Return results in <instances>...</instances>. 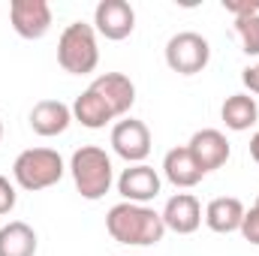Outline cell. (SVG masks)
Instances as JSON below:
<instances>
[{
    "label": "cell",
    "instance_id": "obj_8",
    "mask_svg": "<svg viewBox=\"0 0 259 256\" xmlns=\"http://www.w3.org/2000/svg\"><path fill=\"white\" fill-rule=\"evenodd\" d=\"M112 148L121 160H127L130 166L145 163V157L151 154V130L145 121L124 118L112 127Z\"/></svg>",
    "mask_w": 259,
    "mask_h": 256
},
{
    "label": "cell",
    "instance_id": "obj_18",
    "mask_svg": "<svg viewBox=\"0 0 259 256\" xmlns=\"http://www.w3.org/2000/svg\"><path fill=\"white\" fill-rule=\"evenodd\" d=\"M72 121H78L81 127H88V130H103L106 124L115 121V115H112L109 106L88 88V91H81V94L75 97V103H72Z\"/></svg>",
    "mask_w": 259,
    "mask_h": 256
},
{
    "label": "cell",
    "instance_id": "obj_14",
    "mask_svg": "<svg viewBox=\"0 0 259 256\" xmlns=\"http://www.w3.org/2000/svg\"><path fill=\"white\" fill-rule=\"evenodd\" d=\"M244 211H247V208L241 205V199H235V196H217V199H211L208 208H205V223H208L211 232L229 235V232H238V229H241Z\"/></svg>",
    "mask_w": 259,
    "mask_h": 256
},
{
    "label": "cell",
    "instance_id": "obj_20",
    "mask_svg": "<svg viewBox=\"0 0 259 256\" xmlns=\"http://www.w3.org/2000/svg\"><path fill=\"white\" fill-rule=\"evenodd\" d=\"M241 238L247 241V244H253L259 247V211L256 208H250V211H244V220H241Z\"/></svg>",
    "mask_w": 259,
    "mask_h": 256
},
{
    "label": "cell",
    "instance_id": "obj_5",
    "mask_svg": "<svg viewBox=\"0 0 259 256\" xmlns=\"http://www.w3.org/2000/svg\"><path fill=\"white\" fill-rule=\"evenodd\" d=\"M211 61V46L202 33L196 30H181L166 42V64L178 75H196Z\"/></svg>",
    "mask_w": 259,
    "mask_h": 256
},
{
    "label": "cell",
    "instance_id": "obj_9",
    "mask_svg": "<svg viewBox=\"0 0 259 256\" xmlns=\"http://www.w3.org/2000/svg\"><path fill=\"white\" fill-rule=\"evenodd\" d=\"M187 151H190V157L196 160V166L208 175V172L226 166V160H229V154H232V145H229V139H226L220 130L208 127V130H196L193 136H190Z\"/></svg>",
    "mask_w": 259,
    "mask_h": 256
},
{
    "label": "cell",
    "instance_id": "obj_19",
    "mask_svg": "<svg viewBox=\"0 0 259 256\" xmlns=\"http://www.w3.org/2000/svg\"><path fill=\"white\" fill-rule=\"evenodd\" d=\"M235 33L241 39V52L259 58V12H247L235 18Z\"/></svg>",
    "mask_w": 259,
    "mask_h": 256
},
{
    "label": "cell",
    "instance_id": "obj_13",
    "mask_svg": "<svg viewBox=\"0 0 259 256\" xmlns=\"http://www.w3.org/2000/svg\"><path fill=\"white\" fill-rule=\"evenodd\" d=\"M69 124H72V106H66L61 100H39L30 109V130L42 139L66 133Z\"/></svg>",
    "mask_w": 259,
    "mask_h": 256
},
{
    "label": "cell",
    "instance_id": "obj_3",
    "mask_svg": "<svg viewBox=\"0 0 259 256\" xmlns=\"http://www.w3.org/2000/svg\"><path fill=\"white\" fill-rule=\"evenodd\" d=\"M66 166L64 157L52 148H27L15 157L12 163V178L21 190L36 193V190H49L64 178Z\"/></svg>",
    "mask_w": 259,
    "mask_h": 256
},
{
    "label": "cell",
    "instance_id": "obj_10",
    "mask_svg": "<svg viewBox=\"0 0 259 256\" xmlns=\"http://www.w3.org/2000/svg\"><path fill=\"white\" fill-rule=\"evenodd\" d=\"M88 88L109 106V112L115 118H124L130 109H133V103H136V84L130 81L124 72H103Z\"/></svg>",
    "mask_w": 259,
    "mask_h": 256
},
{
    "label": "cell",
    "instance_id": "obj_22",
    "mask_svg": "<svg viewBox=\"0 0 259 256\" xmlns=\"http://www.w3.org/2000/svg\"><path fill=\"white\" fill-rule=\"evenodd\" d=\"M241 81H244V88H247L250 94H259V64L247 66V69L241 72Z\"/></svg>",
    "mask_w": 259,
    "mask_h": 256
},
{
    "label": "cell",
    "instance_id": "obj_17",
    "mask_svg": "<svg viewBox=\"0 0 259 256\" xmlns=\"http://www.w3.org/2000/svg\"><path fill=\"white\" fill-rule=\"evenodd\" d=\"M39 238L24 220H12L0 229V256H36Z\"/></svg>",
    "mask_w": 259,
    "mask_h": 256
},
{
    "label": "cell",
    "instance_id": "obj_1",
    "mask_svg": "<svg viewBox=\"0 0 259 256\" xmlns=\"http://www.w3.org/2000/svg\"><path fill=\"white\" fill-rule=\"evenodd\" d=\"M106 232L127 247H151L160 244L166 235L160 211L148 205H133V202H118L106 214Z\"/></svg>",
    "mask_w": 259,
    "mask_h": 256
},
{
    "label": "cell",
    "instance_id": "obj_23",
    "mask_svg": "<svg viewBox=\"0 0 259 256\" xmlns=\"http://www.w3.org/2000/svg\"><path fill=\"white\" fill-rule=\"evenodd\" d=\"M250 157H253V163L259 166V133H253V139H250Z\"/></svg>",
    "mask_w": 259,
    "mask_h": 256
},
{
    "label": "cell",
    "instance_id": "obj_7",
    "mask_svg": "<svg viewBox=\"0 0 259 256\" xmlns=\"http://www.w3.org/2000/svg\"><path fill=\"white\" fill-rule=\"evenodd\" d=\"M9 21L21 39H42L52 30V6L46 0H12Z\"/></svg>",
    "mask_w": 259,
    "mask_h": 256
},
{
    "label": "cell",
    "instance_id": "obj_21",
    "mask_svg": "<svg viewBox=\"0 0 259 256\" xmlns=\"http://www.w3.org/2000/svg\"><path fill=\"white\" fill-rule=\"evenodd\" d=\"M15 202H18L15 187L9 184V178H3V175H0V214H9V211L15 208Z\"/></svg>",
    "mask_w": 259,
    "mask_h": 256
},
{
    "label": "cell",
    "instance_id": "obj_6",
    "mask_svg": "<svg viewBox=\"0 0 259 256\" xmlns=\"http://www.w3.org/2000/svg\"><path fill=\"white\" fill-rule=\"evenodd\" d=\"M94 30L112 42L127 39L136 30V9L127 0H100L94 9Z\"/></svg>",
    "mask_w": 259,
    "mask_h": 256
},
{
    "label": "cell",
    "instance_id": "obj_2",
    "mask_svg": "<svg viewBox=\"0 0 259 256\" xmlns=\"http://www.w3.org/2000/svg\"><path fill=\"white\" fill-rule=\"evenodd\" d=\"M69 172H72V181H75V190L81 193V199L88 202H97L103 199L112 181H115V169H112V157L97 148V145H81L72 160H69Z\"/></svg>",
    "mask_w": 259,
    "mask_h": 256
},
{
    "label": "cell",
    "instance_id": "obj_15",
    "mask_svg": "<svg viewBox=\"0 0 259 256\" xmlns=\"http://www.w3.org/2000/svg\"><path fill=\"white\" fill-rule=\"evenodd\" d=\"M163 175H166L169 184H175V187H181V190H190V187H196V184L205 178V172L196 166V160L190 157L187 145L166 151V157H163Z\"/></svg>",
    "mask_w": 259,
    "mask_h": 256
},
{
    "label": "cell",
    "instance_id": "obj_4",
    "mask_svg": "<svg viewBox=\"0 0 259 256\" xmlns=\"http://www.w3.org/2000/svg\"><path fill=\"white\" fill-rule=\"evenodd\" d=\"M58 64L69 75H88L100 64V46H97V30L94 24L72 21L66 24L61 39H58Z\"/></svg>",
    "mask_w": 259,
    "mask_h": 256
},
{
    "label": "cell",
    "instance_id": "obj_25",
    "mask_svg": "<svg viewBox=\"0 0 259 256\" xmlns=\"http://www.w3.org/2000/svg\"><path fill=\"white\" fill-rule=\"evenodd\" d=\"M253 208H256V211H259V196H256V205H253Z\"/></svg>",
    "mask_w": 259,
    "mask_h": 256
},
{
    "label": "cell",
    "instance_id": "obj_24",
    "mask_svg": "<svg viewBox=\"0 0 259 256\" xmlns=\"http://www.w3.org/2000/svg\"><path fill=\"white\" fill-rule=\"evenodd\" d=\"M0 139H3V121H0Z\"/></svg>",
    "mask_w": 259,
    "mask_h": 256
},
{
    "label": "cell",
    "instance_id": "obj_11",
    "mask_svg": "<svg viewBox=\"0 0 259 256\" xmlns=\"http://www.w3.org/2000/svg\"><path fill=\"white\" fill-rule=\"evenodd\" d=\"M160 187H163V181H160L157 169H151L148 163L130 166L118 178V193L124 196V202H133V205H148L151 199L160 196Z\"/></svg>",
    "mask_w": 259,
    "mask_h": 256
},
{
    "label": "cell",
    "instance_id": "obj_12",
    "mask_svg": "<svg viewBox=\"0 0 259 256\" xmlns=\"http://www.w3.org/2000/svg\"><path fill=\"white\" fill-rule=\"evenodd\" d=\"M160 217H163L166 229H172L178 235H193L202 223V205L193 193H175L166 202V208L160 211Z\"/></svg>",
    "mask_w": 259,
    "mask_h": 256
},
{
    "label": "cell",
    "instance_id": "obj_16",
    "mask_svg": "<svg viewBox=\"0 0 259 256\" xmlns=\"http://www.w3.org/2000/svg\"><path fill=\"white\" fill-rule=\"evenodd\" d=\"M220 118H223V124L232 130V133L250 130L259 121L256 97H250V94H232V97H226V103L220 109Z\"/></svg>",
    "mask_w": 259,
    "mask_h": 256
}]
</instances>
